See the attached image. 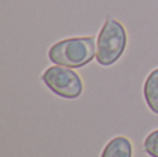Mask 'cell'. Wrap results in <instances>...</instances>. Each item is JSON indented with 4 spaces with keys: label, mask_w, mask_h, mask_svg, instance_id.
Returning <instances> with one entry per match:
<instances>
[{
    "label": "cell",
    "mask_w": 158,
    "mask_h": 157,
    "mask_svg": "<svg viewBox=\"0 0 158 157\" xmlns=\"http://www.w3.org/2000/svg\"><path fill=\"white\" fill-rule=\"evenodd\" d=\"M96 57V42L92 36L68 38L54 43L49 50V58L53 64L81 68Z\"/></svg>",
    "instance_id": "obj_1"
},
{
    "label": "cell",
    "mask_w": 158,
    "mask_h": 157,
    "mask_svg": "<svg viewBox=\"0 0 158 157\" xmlns=\"http://www.w3.org/2000/svg\"><path fill=\"white\" fill-rule=\"evenodd\" d=\"M126 29L115 18H107L97 36L96 60L100 66L110 67L121 58L126 49Z\"/></svg>",
    "instance_id": "obj_2"
},
{
    "label": "cell",
    "mask_w": 158,
    "mask_h": 157,
    "mask_svg": "<svg viewBox=\"0 0 158 157\" xmlns=\"http://www.w3.org/2000/svg\"><path fill=\"white\" fill-rule=\"evenodd\" d=\"M42 81L53 93L64 99H77L83 92L81 77L69 67L54 64L42 74Z\"/></svg>",
    "instance_id": "obj_3"
},
{
    "label": "cell",
    "mask_w": 158,
    "mask_h": 157,
    "mask_svg": "<svg viewBox=\"0 0 158 157\" xmlns=\"http://www.w3.org/2000/svg\"><path fill=\"white\" fill-rule=\"evenodd\" d=\"M133 147L128 138L115 136L106 145L101 157H132Z\"/></svg>",
    "instance_id": "obj_4"
},
{
    "label": "cell",
    "mask_w": 158,
    "mask_h": 157,
    "mask_svg": "<svg viewBox=\"0 0 158 157\" xmlns=\"http://www.w3.org/2000/svg\"><path fill=\"white\" fill-rule=\"evenodd\" d=\"M143 95L148 108L154 114H158V68L148 74L143 86Z\"/></svg>",
    "instance_id": "obj_5"
},
{
    "label": "cell",
    "mask_w": 158,
    "mask_h": 157,
    "mask_svg": "<svg viewBox=\"0 0 158 157\" xmlns=\"http://www.w3.org/2000/svg\"><path fill=\"white\" fill-rule=\"evenodd\" d=\"M143 149L148 156L158 157V129L148 134V136L143 143Z\"/></svg>",
    "instance_id": "obj_6"
}]
</instances>
